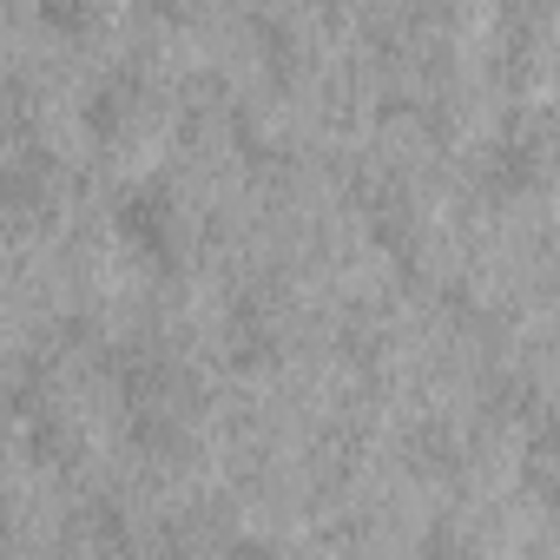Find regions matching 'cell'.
<instances>
[{"instance_id": "13", "label": "cell", "mask_w": 560, "mask_h": 560, "mask_svg": "<svg viewBox=\"0 0 560 560\" xmlns=\"http://www.w3.org/2000/svg\"><path fill=\"white\" fill-rule=\"evenodd\" d=\"M145 14L165 21L172 34H198V27H211L224 14V0H145Z\"/></svg>"}, {"instance_id": "6", "label": "cell", "mask_w": 560, "mask_h": 560, "mask_svg": "<svg viewBox=\"0 0 560 560\" xmlns=\"http://www.w3.org/2000/svg\"><path fill=\"white\" fill-rule=\"evenodd\" d=\"M317 337V311L298 270H264L231 298V357L244 370H291Z\"/></svg>"}, {"instance_id": "7", "label": "cell", "mask_w": 560, "mask_h": 560, "mask_svg": "<svg viewBox=\"0 0 560 560\" xmlns=\"http://www.w3.org/2000/svg\"><path fill=\"white\" fill-rule=\"evenodd\" d=\"M402 455L422 481L435 488H488L501 475V455H508V435L488 409H422L402 435Z\"/></svg>"}, {"instance_id": "11", "label": "cell", "mask_w": 560, "mask_h": 560, "mask_svg": "<svg viewBox=\"0 0 560 560\" xmlns=\"http://www.w3.org/2000/svg\"><path fill=\"white\" fill-rule=\"evenodd\" d=\"M126 8L132 0H34L40 27L60 34V40H100V34H113L126 21Z\"/></svg>"}, {"instance_id": "3", "label": "cell", "mask_w": 560, "mask_h": 560, "mask_svg": "<svg viewBox=\"0 0 560 560\" xmlns=\"http://www.w3.org/2000/svg\"><path fill=\"white\" fill-rule=\"evenodd\" d=\"M178 119H185L178 80H172L165 67L139 60V54L119 60V67H106V73L80 93V132H86L93 152L113 159V165H145V159H159L165 139L178 132Z\"/></svg>"}, {"instance_id": "4", "label": "cell", "mask_w": 560, "mask_h": 560, "mask_svg": "<svg viewBox=\"0 0 560 560\" xmlns=\"http://www.w3.org/2000/svg\"><path fill=\"white\" fill-rule=\"evenodd\" d=\"M113 231L119 244L165 284L191 277L205 264V244H211V211L198 205V191L178 178V172H145L119 191L113 205Z\"/></svg>"}, {"instance_id": "12", "label": "cell", "mask_w": 560, "mask_h": 560, "mask_svg": "<svg viewBox=\"0 0 560 560\" xmlns=\"http://www.w3.org/2000/svg\"><path fill=\"white\" fill-rule=\"evenodd\" d=\"M396 8H402L416 27H429V34L455 40V47H462V34H475V27L488 21V0H396Z\"/></svg>"}, {"instance_id": "2", "label": "cell", "mask_w": 560, "mask_h": 560, "mask_svg": "<svg viewBox=\"0 0 560 560\" xmlns=\"http://www.w3.org/2000/svg\"><path fill=\"white\" fill-rule=\"evenodd\" d=\"M350 205L370 224V237L389 257H402L416 277L455 270V205L422 145H402V139L370 145L350 172Z\"/></svg>"}, {"instance_id": "5", "label": "cell", "mask_w": 560, "mask_h": 560, "mask_svg": "<svg viewBox=\"0 0 560 560\" xmlns=\"http://www.w3.org/2000/svg\"><path fill=\"white\" fill-rule=\"evenodd\" d=\"M100 448H106V422L86 402L80 376L60 363H40L27 376V402H21V455L60 481H86L100 468Z\"/></svg>"}, {"instance_id": "9", "label": "cell", "mask_w": 560, "mask_h": 560, "mask_svg": "<svg viewBox=\"0 0 560 560\" xmlns=\"http://www.w3.org/2000/svg\"><path fill=\"white\" fill-rule=\"evenodd\" d=\"M547 185H553V126H547L540 100H527L488 139V152H481V191L494 205H540Z\"/></svg>"}, {"instance_id": "8", "label": "cell", "mask_w": 560, "mask_h": 560, "mask_svg": "<svg viewBox=\"0 0 560 560\" xmlns=\"http://www.w3.org/2000/svg\"><path fill=\"white\" fill-rule=\"evenodd\" d=\"M73 211V165L54 139H0V231L47 237Z\"/></svg>"}, {"instance_id": "1", "label": "cell", "mask_w": 560, "mask_h": 560, "mask_svg": "<svg viewBox=\"0 0 560 560\" xmlns=\"http://www.w3.org/2000/svg\"><path fill=\"white\" fill-rule=\"evenodd\" d=\"M126 442L152 475H191L218 448V383L172 330H139L106 357Z\"/></svg>"}, {"instance_id": "10", "label": "cell", "mask_w": 560, "mask_h": 560, "mask_svg": "<svg viewBox=\"0 0 560 560\" xmlns=\"http://www.w3.org/2000/svg\"><path fill=\"white\" fill-rule=\"evenodd\" d=\"M343 357L363 383H396L402 376V357H409V317L389 304V298H363L350 317H343Z\"/></svg>"}]
</instances>
